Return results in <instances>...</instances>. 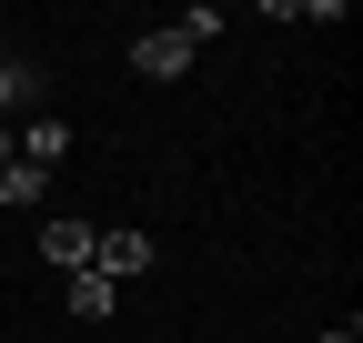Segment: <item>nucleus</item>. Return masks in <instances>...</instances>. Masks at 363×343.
I'll return each mask as SVG.
<instances>
[{
  "mask_svg": "<svg viewBox=\"0 0 363 343\" xmlns=\"http://www.w3.org/2000/svg\"><path fill=\"white\" fill-rule=\"evenodd\" d=\"M91 273H101V283H131V273H152V232H142V223H111V232H91Z\"/></svg>",
  "mask_w": 363,
  "mask_h": 343,
  "instance_id": "1",
  "label": "nucleus"
},
{
  "mask_svg": "<svg viewBox=\"0 0 363 343\" xmlns=\"http://www.w3.org/2000/svg\"><path fill=\"white\" fill-rule=\"evenodd\" d=\"M61 152H71V121L61 111H30L11 132V162H30V172H61Z\"/></svg>",
  "mask_w": 363,
  "mask_h": 343,
  "instance_id": "2",
  "label": "nucleus"
},
{
  "mask_svg": "<svg viewBox=\"0 0 363 343\" xmlns=\"http://www.w3.org/2000/svg\"><path fill=\"white\" fill-rule=\"evenodd\" d=\"M192 61H202V51H192L182 30H142V40H131V71H142V81H182Z\"/></svg>",
  "mask_w": 363,
  "mask_h": 343,
  "instance_id": "3",
  "label": "nucleus"
},
{
  "mask_svg": "<svg viewBox=\"0 0 363 343\" xmlns=\"http://www.w3.org/2000/svg\"><path fill=\"white\" fill-rule=\"evenodd\" d=\"M40 263H61V273H91V223L51 212V223H40Z\"/></svg>",
  "mask_w": 363,
  "mask_h": 343,
  "instance_id": "4",
  "label": "nucleus"
},
{
  "mask_svg": "<svg viewBox=\"0 0 363 343\" xmlns=\"http://www.w3.org/2000/svg\"><path fill=\"white\" fill-rule=\"evenodd\" d=\"M71 313H81V323H111V313H121V283H101V273H71Z\"/></svg>",
  "mask_w": 363,
  "mask_h": 343,
  "instance_id": "5",
  "label": "nucleus"
},
{
  "mask_svg": "<svg viewBox=\"0 0 363 343\" xmlns=\"http://www.w3.org/2000/svg\"><path fill=\"white\" fill-rule=\"evenodd\" d=\"M0 202H11V212H40V202H51V172L11 162V172H0Z\"/></svg>",
  "mask_w": 363,
  "mask_h": 343,
  "instance_id": "6",
  "label": "nucleus"
},
{
  "mask_svg": "<svg viewBox=\"0 0 363 343\" xmlns=\"http://www.w3.org/2000/svg\"><path fill=\"white\" fill-rule=\"evenodd\" d=\"M323 343H363V333H353V323H333V333H323Z\"/></svg>",
  "mask_w": 363,
  "mask_h": 343,
  "instance_id": "7",
  "label": "nucleus"
},
{
  "mask_svg": "<svg viewBox=\"0 0 363 343\" xmlns=\"http://www.w3.org/2000/svg\"><path fill=\"white\" fill-rule=\"evenodd\" d=\"M0 172H11V121H0Z\"/></svg>",
  "mask_w": 363,
  "mask_h": 343,
  "instance_id": "8",
  "label": "nucleus"
},
{
  "mask_svg": "<svg viewBox=\"0 0 363 343\" xmlns=\"http://www.w3.org/2000/svg\"><path fill=\"white\" fill-rule=\"evenodd\" d=\"M0 61H21V51H11V40H0Z\"/></svg>",
  "mask_w": 363,
  "mask_h": 343,
  "instance_id": "9",
  "label": "nucleus"
}]
</instances>
